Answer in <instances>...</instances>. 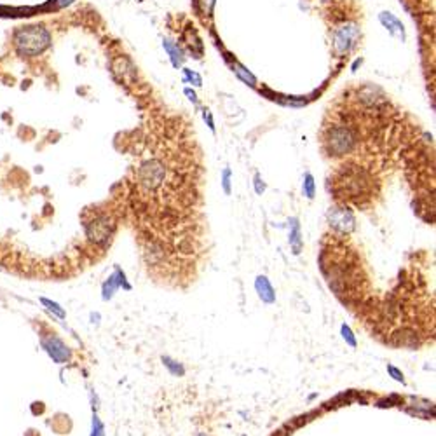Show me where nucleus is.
Masks as SVG:
<instances>
[{
    "instance_id": "15",
    "label": "nucleus",
    "mask_w": 436,
    "mask_h": 436,
    "mask_svg": "<svg viewBox=\"0 0 436 436\" xmlns=\"http://www.w3.org/2000/svg\"><path fill=\"white\" fill-rule=\"evenodd\" d=\"M255 182H257V192L260 194L262 190H264V183L260 185V176H257V178H255Z\"/></svg>"
},
{
    "instance_id": "8",
    "label": "nucleus",
    "mask_w": 436,
    "mask_h": 436,
    "mask_svg": "<svg viewBox=\"0 0 436 436\" xmlns=\"http://www.w3.org/2000/svg\"><path fill=\"white\" fill-rule=\"evenodd\" d=\"M183 73H185V80H190V82H194V86H197V87L203 86V79H201L199 73L192 72V70H189V68L183 70Z\"/></svg>"
},
{
    "instance_id": "13",
    "label": "nucleus",
    "mask_w": 436,
    "mask_h": 436,
    "mask_svg": "<svg viewBox=\"0 0 436 436\" xmlns=\"http://www.w3.org/2000/svg\"><path fill=\"white\" fill-rule=\"evenodd\" d=\"M387 370H389V372H391V374H392V375H394V379H396V381L403 382V375H401V374H400V372H398V370H396V368H392V367H389V368H387Z\"/></svg>"
},
{
    "instance_id": "4",
    "label": "nucleus",
    "mask_w": 436,
    "mask_h": 436,
    "mask_svg": "<svg viewBox=\"0 0 436 436\" xmlns=\"http://www.w3.org/2000/svg\"><path fill=\"white\" fill-rule=\"evenodd\" d=\"M379 19H381L382 25L389 30V33H391V35H400L401 40L407 39V33H405L403 25H401V21L396 18V16L392 14V12H387V11L381 12V14H379Z\"/></svg>"
},
{
    "instance_id": "14",
    "label": "nucleus",
    "mask_w": 436,
    "mask_h": 436,
    "mask_svg": "<svg viewBox=\"0 0 436 436\" xmlns=\"http://www.w3.org/2000/svg\"><path fill=\"white\" fill-rule=\"evenodd\" d=\"M342 331H344V337L347 338V340L354 345V338H353V335H351V331H349V328H347V327H344V328H342Z\"/></svg>"
},
{
    "instance_id": "11",
    "label": "nucleus",
    "mask_w": 436,
    "mask_h": 436,
    "mask_svg": "<svg viewBox=\"0 0 436 436\" xmlns=\"http://www.w3.org/2000/svg\"><path fill=\"white\" fill-rule=\"evenodd\" d=\"M44 410H46V407H44L42 401H35V403L32 405V412H33V414H35V415L44 414Z\"/></svg>"
},
{
    "instance_id": "9",
    "label": "nucleus",
    "mask_w": 436,
    "mask_h": 436,
    "mask_svg": "<svg viewBox=\"0 0 436 436\" xmlns=\"http://www.w3.org/2000/svg\"><path fill=\"white\" fill-rule=\"evenodd\" d=\"M305 192H307V197H313L314 196V182H313V174H305Z\"/></svg>"
},
{
    "instance_id": "1",
    "label": "nucleus",
    "mask_w": 436,
    "mask_h": 436,
    "mask_svg": "<svg viewBox=\"0 0 436 436\" xmlns=\"http://www.w3.org/2000/svg\"><path fill=\"white\" fill-rule=\"evenodd\" d=\"M49 42H51V35L42 26H26L14 33V44L21 54H39L48 48Z\"/></svg>"
},
{
    "instance_id": "2",
    "label": "nucleus",
    "mask_w": 436,
    "mask_h": 436,
    "mask_svg": "<svg viewBox=\"0 0 436 436\" xmlns=\"http://www.w3.org/2000/svg\"><path fill=\"white\" fill-rule=\"evenodd\" d=\"M361 39V28L358 23L354 21H345L340 23L337 28L333 30L331 35V42H333V51L338 56H345L353 51L358 46Z\"/></svg>"
},
{
    "instance_id": "6",
    "label": "nucleus",
    "mask_w": 436,
    "mask_h": 436,
    "mask_svg": "<svg viewBox=\"0 0 436 436\" xmlns=\"http://www.w3.org/2000/svg\"><path fill=\"white\" fill-rule=\"evenodd\" d=\"M257 290H258V295L262 297V300L274 302V291H272V286L269 284V281H267V277H264V276L258 277Z\"/></svg>"
},
{
    "instance_id": "3",
    "label": "nucleus",
    "mask_w": 436,
    "mask_h": 436,
    "mask_svg": "<svg viewBox=\"0 0 436 436\" xmlns=\"http://www.w3.org/2000/svg\"><path fill=\"white\" fill-rule=\"evenodd\" d=\"M42 345L56 363H63V361L68 360L70 356L68 349H66V345L63 344L59 338H56L54 335H51V337L48 338H42Z\"/></svg>"
},
{
    "instance_id": "5",
    "label": "nucleus",
    "mask_w": 436,
    "mask_h": 436,
    "mask_svg": "<svg viewBox=\"0 0 436 436\" xmlns=\"http://www.w3.org/2000/svg\"><path fill=\"white\" fill-rule=\"evenodd\" d=\"M163 46H164V49L169 53V58H171V61H173V65L176 66V68H178V66H182L185 56H183V53L180 51L178 44H171L169 40H164Z\"/></svg>"
},
{
    "instance_id": "12",
    "label": "nucleus",
    "mask_w": 436,
    "mask_h": 436,
    "mask_svg": "<svg viewBox=\"0 0 436 436\" xmlns=\"http://www.w3.org/2000/svg\"><path fill=\"white\" fill-rule=\"evenodd\" d=\"M185 95L189 96L190 102L196 103V105H197V96H196V93H194V91H190V87H185Z\"/></svg>"
},
{
    "instance_id": "10",
    "label": "nucleus",
    "mask_w": 436,
    "mask_h": 436,
    "mask_svg": "<svg viewBox=\"0 0 436 436\" xmlns=\"http://www.w3.org/2000/svg\"><path fill=\"white\" fill-rule=\"evenodd\" d=\"M203 117H204V120H206V122H208V127H210L211 131H215L213 115H211V112H210V110H204V112H203Z\"/></svg>"
},
{
    "instance_id": "7",
    "label": "nucleus",
    "mask_w": 436,
    "mask_h": 436,
    "mask_svg": "<svg viewBox=\"0 0 436 436\" xmlns=\"http://www.w3.org/2000/svg\"><path fill=\"white\" fill-rule=\"evenodd\" d=\"M40 302H42L44 305H48V309L53 311V313H56L59 318H65V311H63L56 302H51V300H48V298H40Z\"/></svg>"
}]
</instances>
